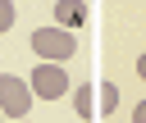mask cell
I'll return each instance as SVG.
<instances>
[{
	"label": "cell",
	"mask_w": 146,
	"mask_h": 123,
	"mask_svg": "<svg viewBox=\"0 0 146 123\" xmlns=\"http://www.w3.org/2000/svg\"><path fill=\"white\" fill-rule=\"evenodd\" d=\"M32 50H36L41 64H64V59H73L78 41H73V32H64V27H36V32H32Z\"/></svg>",
	"instance_id": "6da1fadb"
},
{
	"label": "cell",
	"mask_w": 146,
	"mask_h": 123,
	"mask_svg": "<svg viewBox=\"0 0 146 123\" xmlns=\"http://www.w3.org/2000/svg\"><path fill=\"white\" fill-rule=\"evenodd\" d=\"M27 87H32V96H41V100H59V96L68 91V73H64L59 64H36Z\"/></svg>",
	"instance_id": "7a4b0ae2"
},
{
	"label": "cell",
	"mask_w": 146,
	"mask_h": 123,
	"mask_svg": "<svg viewBox=\"0 0 146 123\" xmlns=\"http://www.w3.org/2000/svg\"><path fill=\"white\" fill-rule=\"evenodd\" d=\"M32 109V87L23 82V77H0V114H9V118H23Z\"/></svg>",
	"instance_id": "3957f363"
},
{
	"label": "cell",
	"mask_w": 146,
	"mask_h": 123,
	"mask_svg": "<svg viewBox=\"0 0 146 123\" xmlns=\"http://www.w3.org/2000/svg\"><path fill=\"white\" fill-rule=\"evenodd\" d=\"M82 23H87V5L82 0H59L55 5V27L68 32V27H82Z\"/></svg>",
	"instance_id": "277c9868"
},
{
	"label": "cell",
	"mask_w": 146,
	"mask_h": 123,
	"mask_svg": "<svg viewBox=\"0 0 146 123\" xmlns=\"http://www.w3.org/2000/svg\"><path fill=\"white\" fill-rule=\"evenodd\" d=\"M96 105H100V91L82 82V87H78V96H73V109H78V118H91V114H100Z\"/></svg>",
	"instance_id": "5b68a950"
},
{
	"label": "cell",
	"mask_w": 146,
	"mask_h": 123,
	"mask_svg": "<svg viewBox=\"0 0 146 123\" xmlns=\"http://www.w3.org/2000/svg\"><path fill=\"white\" fill-rule=\"evenodd\" d=\"M114 105H119V87H114V82H105V87H100V109H105V114H114Z\"/></svg>",
	"instance_id": "8992f818"
},
{
	"label": "cell",
	"mask_w": 146,
	"mask_h": 123,
	"mask_svg": "<svg viewBox=\"0 0 146 123\" xmlns=\"http://www.w3.org/2000/svg\"><path fill=\"white\" fill-rule=\"evenodd\" d=\"M9 27H14V5L0 0V32H9Z\"/></svg>",
	"instance_id": "52a82bcc"
},
{
	"label": "cell",
	"mask_w": 146,
	"mask_h": 123,
	"mask_svg": "<svg viewBox=\"0 0 146 123\" xmlns=\"http://www.w3.org/2000/svg\"><path fill=\"white\" fill-rule=\"evenodd\" d=\"M132 123H146V100H141V105L132 109Z\"/></svg>",
	"instance_id": "ba28073f"
},
{
	"label": "cell",
	"mask_w": 146,
	"mask_h": 123,
	"mask_svg": "<svg viewBox=\"0 0 146 123\" xmlns=\"http://www.w3.org/2000/svg\"><path fill=\"white\" fill-rule=\"evenodd\" d=\"M137 77H146V55H141V59H137Z\"/></svg>",
	"instance_id": "9c48e42d"
},
{
	"label": "cell",
	"mask_w": 146,
	"mask_h": 123,
	"mask_svg": "<svg viewBox=\"0 0 146 123\" xmlns=\"http://www.w3.org/2000/svg\"><path fill=\"white\" fill-rule=\"evenodd\" d=\"M0 118H5V114H0Z\"/></svg>",
	"instance_id": "30bf717a"
}]
</instances>
